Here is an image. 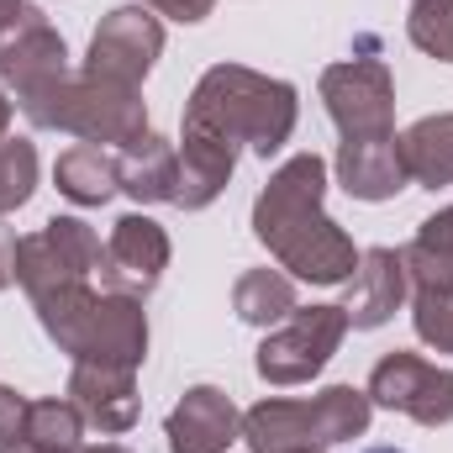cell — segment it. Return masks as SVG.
I'll return each mask as SVG.
<instances>
[{"label": "cell", "mask_w": 453, "mask_h": 453, "mask_svg": "<svg viewBox=\"0 0 453 453\" xmlns=\"http://www.w3.org/2000/svg\"><path fill=\"white\" fill-rule=\"evenodd\" d=\"M327 164L317 153L285 158L253 201V237L290 269V280L348 285L358 269L353 237L327 217Z\"/></svg>", "instance_id": "cell-1"}, {"label": "cell", "mask_w": 453, "mask_h": 453, "mask_svg": "<svg viewBox=\"0 0 453 453\" xmlns=\"http://www.w3.org/2000/svg\"><path fill=\"white\" fill-rule=\"evenodd\" d=\"M301 116V96L290 80H269L242 64H211L185 106V127L206 132L226 148H253L258 158H274Z\"/></svg>", "instance_id": "cell-2"}, {"label": "cell", "mask_w": 453, "mask_h": 453, "mask_svg": "<svg viewBox=\"0 0 453 453\" xmlns=\"http://www.w3.org/2000/svg\"><path fill=\"white\" fill-rule=\"evenodd\" d=\"M42 333L58 342L74 364H101V369H142L148 358V311L132 296H111L85 285H58L32 301Z\"/></svg>", "instance_id": "cell-3"}, {"label": "cell", "mask_w": 453, "mask_h": 453, "mask_svg": "<svg viewBox=\"0 0 453 453\" xmlns=\"http://www.w3.org/2000/svg\"><path fill=\"white\" fill-rule=\"evenodd\" d=\"M369 417H374V401L358 385H327L311 401L269 395L242 411V443L253 453H327L348 438H364Z\"/></svg>", "instance_id": "cell-4"}, {"label": "cell", "mask_w": 453, "mask_h": 453, "mask_svg": "<svg viewBox=\"0 0 453 453\" xmlns=\"http://www.w3.org/2000/svg\"><path fill=\"white\" fill-rule=\"evenodd\" d=\"M21 116L42 132H69L80 142H96V148H132L142 132H148V101L142 90H127L111 80H96V74H64L53 90H42L37 101H27Z\"/></svg>", "instance_id": "cell-5"}, {"label": "cell", "mask_w": 453, "mask_h": 453, "mask_svg": "<svg viewBox=\"0 0 453 453\" xmlns=\"http://www.w3.org/2000/svg\"><path fill=\"white\" fill-rule=\"evenodd\" d=\"M342 338H348L342 306H296L280 327L264 333L258 353H253V369L269 385H306L333 364Z\"/></svg>", "instance_id": "cell-6"}, {"label": "cell", "mask_w": 453, "mask_h": 453, "mask_svg": "<svg viewBox=\"0 0 453 453\" xmlns=\"http://www.w3.org/2000/svg\"><path fill=\"white\" fill-rule=\"evenodd\" d=\"M322 106L342 137H395V80L374 37H364L358 58L322 69Z\"/></svg>", "instance_id": "cell-7"}, {"label": "cell", "mask_w": 453, "mask_h": 453, "mask_svg": "<svg viewBox=\"0 0 453 453\" xmlns=\"http://www.w3.org/2000/svg\"><path fill=\"white\" fill-rule=\"evenodd\" d=\"M101 232L80 217H48L37 232L16 237V285L27 290V301L58 290V285H85L101 269Z\"/></svg>", "instance_id": "cell-8"}, {"label": "cell", "mask_w": 453, "mask_h": 453, "mask_svg": "<svg viewBox=\"0 0 453 453\" xmlns=\"http://www.w3.org/2000/svg\"><path fill=\"white\" fill-rule=\"evenodd\" d=\"M158 53H164V21H158V11H148V5H116L111 16H101V27L90 37L85 74L127 85V90H142V80L153 74Z\"/></svg>", "instance_id": "cell-9"}, {"label": "cell", "mask_w": 453, "mask_h": 453, "mask_svg": "<svg viewBox=\"0 0 453 453\" xmlns=\"http://www.w3.org/2000/svg\"><path fill=\"white\" fill-rule=\"evenodd\" d=\"M369 401L385 406V411H401L422 427H449L453 422V369L443 364H427L417 353H385L369 374Z\"/></svg>", "instance_id": "cell-10"}, {"label": "cell", "mask_w": 453, "mask_h": 453, "mask_svg": "<svg viewBox=\"0 0 453 453\" xmlns=\"http://www.w3.org/2000/svg\"><path fill=\"white\" fill-rule=\"evenodd\" d=\"M69 74V48L58 37V27L48 21V11L27 5L5 32H0V80L11 85L16 106L37 101L42 90H53Z\"/></svg>", "instance_id": "cell-11"}, {"label": "cell", "mask_w": 453, "mask_h": 453, "mask_svg": "<svg viewBox=\"0 0 453 453\" xmlns=\"http://www.w3.org/2000/svg\"><path fill=\"white\" fill-rule=\"evenodd\" d=\"M169 269V232L142 217V211H127L111 222V237H106V253H101V280L111 296H153L158 280Z\"/></svg>", "instance_id": "cell-12"}, {"label": "cell", "mask_w": 453, "mask_h": 453, "mask_svg": "<svg viewBox=\"0 0 453 453\" xmlns=\"http://www.w3.org/2000/svg\"><path fill=\"white\" fill-rule=\"evenodd\" d=\"M406 301H411V280H406L401 248H364V253H358V269H353V280H348V296H342L348 327L374 333V327H385Z\"/></svg>", "instance_id": "cell-13"}, {"label": "cell", "mask_w": 453, "mask_h": 453, "mask_svg": "<svg viewBox=\"0 0 453 453\" xmlns=\"http://www.w3.org/2000/svg\"><path fill=\"white\" fill-rule=\"evenodd\" d=\"M169 453H226L242 438V411L217 385H190L164 422Z\"/></svg>", "instance_id": "cell-14"}, {"label": "cell", "mask_w": 453, "mask_h": 453, "mask_svg": "<svg viewBox=\"0 0 453 453\" xmlns=\"http://www.w3.org/2000/svg\"><path fill=\"white\" fill-rule=\"evenodd\" d=\"M338 185L353 201H395L411 180H406V164H401V142L395 137H342L338 142Z\"/></svg>", "instance_id": "cell-15"}, {"label": "cell", "mask_w": 453, "mask_h": 453, "mask_svg": "<svg viewBox=\"0 0 453 453\" xmlns=\"http://www.w3.org/2000/svg\"><path fill=\"white\" fill-rule=\"evenodd\" d=\"M69 401L80 406L85 427L116 438L137 422V374L132 369H101V364H74L69 369Z\"/></svg>", "instance_id": "cell-16"}, {"label": "cell", "mask_w": 453, "mask_h": 453, "mask_svg": "<svg viewBox=\"0 0 453 453\" xmlns=\"http://www.w3.org/2000/svg\"><path fill=\"white\" fill-rule=\"evenodd\" d=\"M180 196H174V206H185V211H206L217 196L226 190V180H232V169H237V148H226L217 137H206V132H180Z\"/></svg>", "instance_id": "cell-17"}, {"label": "cell", "mask_w": 453, "mask_h": 453, "mask_svg": "<svg viewBox=\"0 0 453 453\" xmlns=\"http://www.w3.org/2000/svg\"><path fill=\"white\" fill-rule=\"evenodd\" d=\"M121 190L137 206H174V196H180V148L158 132H142L132 148H121Z\"/></svg>", "instance_id": "cell-18"}, {"label": "cell", "mask_w": 453, "mask_h": 453, "mask_svg": "<svg viewBox=\"0 0 453 453\" xmlns=\"http://www.w3.org/2000/svg\"><path fill=\"white\" fill-rule=\"evenodd\" d=\"M53 185H58V196H69L74 206H106L116 190H121V153L96 148V142H74L69 153H58Z\"/></svg>", "instance_id": "cell-19"}, {"label": "cell", "mask_w": 453, "mask_h": 453, "mask_svg": "<svg viewBox=\"0 0 453 453\" xmlns=\"http://www.w3.org/2000/svg\"><path fill=\"white\" fill-rule=\"evenodd\" d=\"M395 142H401V164L411 185H427V190L453 185V111L411 121Z\"/></svg>", "instance_id": "cell-20"}, {"label": "cell", "mask_w": 453, "mask_h": 453, "mask_svg": "<svg viewBox=\"0 0 453 453\" xmlns=\"http://www.w3.org/2000/svg\"><path fill=\"white\" fill-rule=\"evenodd\" d=\"M411 290H453V206L433 211L417 237L401 248Z\"/></svg>", "instance_id": "cell-21"}, {"label": "cell", "mask_w": 453, "mask_h": 453, "mask_svg": "<svg viewBox=\"0 0 453 453\" xmlns=\"http://www.w3.org/2000/svg\"><path fill=\"white\" fill-rule=\"evenodd\" d=\"M301 301H296V280L290 274H280V269H242L237 274V285H232V311H237V322H248V327H280L290 311H296Z\"/></svg>", "instance_id": "cell-22"}, {"label": "cell", "mask_w": 453, "mask_h": 453, "mask_svg": "<svg viewBox=\"0 0 453 453\" xmlns=\"http://www.w3.org/2000/svg\"><path fill=\"white\" fill-rule=\"evenodd\" d=\"M37 190V148L27 137H0V217L21 211Z\"/></svg>", "instance_id": "cell-23"}, {"label": "cell", "mask_w": 453, "mask_h": 453, "mask_svg": "<svg viewBox=\"0 0 453 453\" xmlns=\"http://www.w3.org/2000/svg\"><path fill=\"white\" fill-rule=\"evenodd\" d=\"M411 327L438 353H453V290H411Z\"/></svg>", "instance_id": "cell-24"}, {"label": "cell", "mask_w": 453, "mask_h": 453, "mask_svg": "<svg viewBox=\"0 0 453 453\" xmlns=\"http://www.w3.org/2000/svg\"><path fill=\"white\" fill-rule=\"evenodd\" d=\"M406 37H411L427 58L453 64V11H411V16H406Z\"/></svg>", "instance_id": "cell-25"}, {"label": "cell", "mask_w": 453, "mask_h": 453, "mask_svg": "<svg viewBox=\"0 0 453 453\" xmlns=\"http://www.w3.org/2000/svg\"><path fill=\"white\" fill-rule=\"evenodd\" d=\"M27 411H32V401H27L21 390L0 385V443H16V438H21V427H27Z\"/></svg>", "instance_id": "cell-26"}, {"label": "cell", "mask_w": 453, "mask_h": 453, "mask_svg": "<svg viewBox=\"0 0 453 453\" xmlns=\"http://www.w3.org/2000/svg\"><path fill=\"white\" fill-rule=\"evenodd\" d=\"M142 5L158 16H174V21H206L217 0H142Z\"/></svg>", "instance_id": "cell-27"}, {"label": "cell", "mask_w": 453, "mask_h": 453, "mask_svg": "<svg viewBox=\"0 0 453 453\" xmlns=\"http://www.w3.org/2000/svg\"><path fill=\"white\" fill-rule=\"evenodd\" d=\"M5 285H16V242L11 237H0V290Z\"/></svg>", "instance_id": "cell-28"}, {"label": "cell", "mask_w": 453, "mask_h": 453, "mask_svg": "<svg viewBox=\"0 0 453 453\" xmlns=\"http://www.w3.org/2000/svg\"><path fill=\"white\" fill-rule=\"evenodd\" d=\"M21 11H27V0H0V32H5V27L21 16Z\"/></svg>", "instance_id": "cell-29"}, {"label": "cell", "mask_w": 453, "mask_h": 453, "mask_svg": "<svg viewBox=\"0 0 453 453\" xmlns=\"http://www.w3.org/2000/svg\"><path fill=\"white\" fill-rule=\"evenodd\" d=\"M74 453H132V449H121V443H80Z\"/></svg>", "instance_id": "cell-30"}, {"label": "cell", "mask_w": 453, "mask_h": 453, "mask_svg": "<svg viewBox=\"0 0 453 453\" xmlns=\"http://www.w3.org/2000/svg\"><path fill=\"white\" fill-rule=\"evenodd\" d=\"M411 11H453V0H411Z\"/></svg>", "instance_id": "cell-31"}, {"label": "cell", "mask_w": 453, "mask_h": 453, "mask_svg": "<svg viewBox=\"0 0 453 453\" xmlns=\"http://www.w3.org/2000/svg\"><path fill=\"white\" fill-rule=\"evenodd\" d=\"M11 111H16V106H11V96L0 90V137H5V127H11Z\"/></svg>", "instance_id": "cell-32"}, {"label": "cell", "mask_w": 453, "mask_h": 453, "mask_svg": "<svg viewBox=\"0 0 453 453\" xmlns=\"http://www.w3.org/2000/svg\"><path fill=\"white\" fill-rule=\"evenodd\" d=\"M369 453H401V449H369Z\"/></svg>", "instance_id": "cell-33"}]
</instances>
